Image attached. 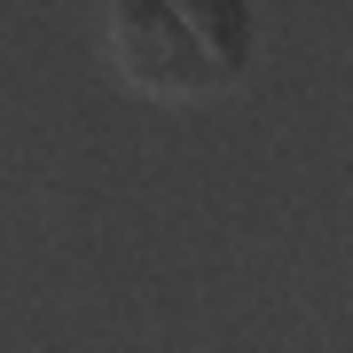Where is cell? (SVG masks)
<instances>
[{
    "label": "cell",
    "mask_w": 353,
    "mask_h": 353,
    "mask_svg": "<svg viewBox=\"0 0 353 353\" xmlns=\"http://www.w3.org/2000/svg\"><path fill=\"white\" fill-rule=\"evenodd\" d=\"M118 63L150 94H212L252 55L243 0H118Z\"/></svg>",
    "instance_id": "6da1fadb"
}]
</instances>
